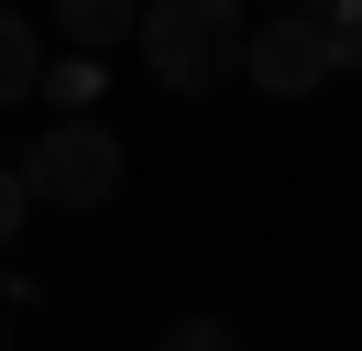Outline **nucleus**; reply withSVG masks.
<instances>
[{"mask_svg": "<svg viewBox=\"0 0 362 351\" xmlns=\"http://www.w3.org/2000/svg\"><path fill=\"white\" fill-rule=\"evenodd\" d=\"M242 33H252L242 0H143V22H132L154 88H176V99H209L242 77Z\"/></svg>", "mask_w": 362, "mask_h": 351, "instance_id": "obj_1", "label": "nucleus"}, {"mask_svg": "<svg viewBox=\"0 0 362 351\" xmlns=\"http://www.w3.org/2000/svg\"><path fill=\"white\" fill-rule=\"evenodd\" d=\"M23 165V197L33 209H110L121 197V132H99V121H55L33 154H11Z\"/></svg>", "mask_w": 362, "mask_h": 351, "instance_id": "obj_2", "label": "nucleus"}, {"mask_svg": "<svg viewBox=\"0 0 362 351\" xmlns=\"http://www.w3.org/2000/svg\"><path fill=\"white\" fill-rule=\"evenodd\" d=\"M242 77L264 88V99H318V88L340 77L329 22H318V11H264V22L242 33Z\"/></svg>", "mask_w": 362, "mask_h": 351, "instance_id": "obj_3", "label": "nucleus"}, {"mask_svg": "<svg viewBox=\"0 0 362 351\" xmlns=\"http://www.w3.org/2000/svg\"><path fill=\"white\" fill-rule=\"evenodd\" d=\"M143 0H55V33H66V55H110V44H132Z\"/></svg>", "mask_w": 362, "mask_h": 351, "instance_id": "obj_4", "label": "nucleus"}, {"mask_svg": "<svg viewBox=\"0 0 362 351\" xmlns=\"http://www.w3.org/2000/svg\"><path fill=\"white\" fill-rule=\"evenodd\" d=\"M33 88H45V44H33V22H23V11H0V110L33 99Z\"/></svg>", "mask_w": 362, "mask_h": 351, "instance_id": "obj_5", "label": "nucleus"}, {"mask_svg": "<svg viewBox=\"0 0 362 351\" xmlns=\"http://www.w3.org/2000/svg\"><path fill=\"white\" fill-rule=\"evenodd\" d=\"M99 88H110V77H99V55H55L33 99H55V110H66V121H88V110H99Z\"/></svg>", "mask_w": 362, "mask_h": 351, "instance_id": "obj_6", "label": "nucleus"}, {"mask_svg": "<svg viewBox=\"0 0 362 351\" xmlns=\"http://www.w3.org/2000/svg\"><path fill=\"white\" fill-rule=\"evenodd\" d=\"M165 351H242V329H230V318H176Z\"/></svg>", "mask_w": 362, "mask_h": 351, "instance_id": "obj_7", "label": "nucleus"}, {"mask_svg": "<svg viewBox=\"0 0 362 351\" xmlns=\"http://www.w3.org/2000/svg\"><path fill=\"white\" fill-rule=\"evenodd\" d=\"M329 55H340V66L362 77V0H351V11H329Z\"/></svg>", "mask_w": 362, "mask_h": 351, "instance_id": "obj_8", "label": "nucleus"}, {"mask_svg": "<svg viewBox=\"0 0 362 351\" xmlns=\"http://www.w3.org/2000/svg\"><path fill=\"white\" fill-rule=\"evenodd\" d=\"M23 219H33V197H23V165H0V241L23 231Z\"/></svg>", "mask_w": 362, "mask_h": 351, "instance_id": "obj_9", "label": "nucleus"}, {"mask_svg": "<svg viewBox=\"0 0 362 351\" xmlns=\"http://www.w3.org/2000/svg\"><path fill=\"white\" fill-rule=\"evenodd\" d=\"M286 11H318V22H329V11H351V0H286Z\"/></svg>", "mask_w": 362, "mask_h": 351, "instance_id": "obj_10", "label": "nucleus"}]
</instances>
